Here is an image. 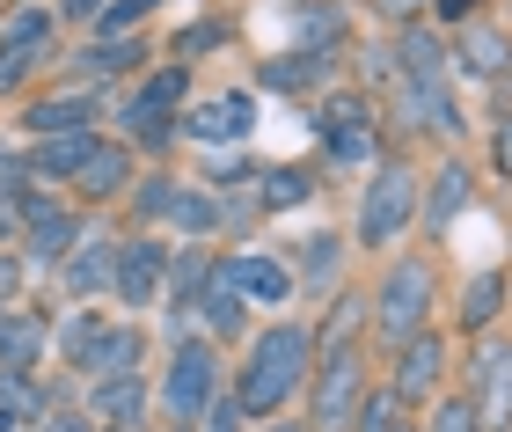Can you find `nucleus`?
Returning a JSON list of instances; mask_svg holds the SVG:
<instances>
[{
    "label": "nucleus",
    "instance_id": "37998d69",
    "mask_svg": "<svg viewBox=\"0 0 512 432\" xmlns=\"http://www.w3.org/2000/svg\"><path fill=\"white\" fill-rule=\"evenodd\" d=\"M330 162H337V169L381 162V125H374V132H337V140H330Z\"/></svg>",
    "mask_w": 512,
    "mask_h": 432
},
{
    "label": "nucleus",
    "instance_id": "c756f323",
    "mask_svg": "<svg viewBox=\"0 0 512 432\" xmlns=\"http://www.w3.org/2000/svg\"><path fill=\"white\" fill-rule=\"evenodd\" d=\"M322 191V176L308 162H271V169H256V206L264 213H293V206H308V198Z\"/></svg>",
    "mask_w": 512,
    "mask_h": 432
},
{
    "label": "nucleus",
    "instance_id": "cd10ccee",
    "mask_svg": "<svg viewBox=\"0 0 512 432\" xmlns=\"http://www.w3.org/2000/svg\"><path fill=\"white\" fill-rule=\"evenodd\" d=\"M505 301H512V279L491 264V271H476L469 286H461V308H454V323L469 330V337H491V323L505 315Z\"/></svg>",
    "mask_w": 512,
    "mask_h": 432
},
{
    "label": "nucleus",
    "instance_id": "aec40b11",
    "mask_svg": "<svg viewBox=\"0 0 512 432\" xmlns=\"http://www.w3.org/2000/svg\"><path fill=\"white\" fill-rule=\"evenodd\" d=\"M344 235H330V227H322V235H300L293 242V286L300 293H315V301H330V293L344 286Z\"/></svg>",
    "mask_w": 512,
    "mask_h": 432
},
{
    "label": "nucleus",
    "instance_id": "f257e3e1",
    "mask_svg": "<svg viewBox=\"0 0 512 432\" xmlns=\"http://www.w3.org/2000/svg\"><path fill=\"white\" fill-rule=\"evenodd\" d=\"M308 367H315V330L293 323V315H271L264 330L242 337V367H235V381H227V396L242 403L249 425H264V418H278L300 389H308Z\"/></svg>",
    "mask_w": 512,
    "mask_h": 432
},
{
    "label": "nucleus",
    "instance_id": "a878e982",
    "mask_svg": "<svg viewBox=\"0 0 512 432\" xmlns=\"http://www.w3.org/2000/svg\"><path fill=\"white\" fill-rule=\"evenodd\" d=\"M96 140H103V132H66V140H30V154H22V162H30V176H37V184H74V176H81V162L96 154Z\"/></svg>",
    "mask_w": 512,
    "mask_h": 432
},
{
    "label": "nucleus",
    "instance_id": "58836bf2",
    "mask_svg": "<svg viewBox=\"0 0 512 432\" xmlns=\"http://www.w3.org/2000/svg\"><path fill=\"white\" fill-rule=\"evenodd\" d=\"M417 432H483V418H476L469 396H447V389H439V396L425 403V425H417Z\"/></svg>",
    "mask_w": 512,
    "mask_h": 432
},
{
    "label": "nucleus",
    "instance_id": "c85d7f7f",
    "mask_svg": "<svg viewBox=\"0 0 512 432\" xmlns=\"http://www.w3.org/2000/svg\"><path fill=\"white\" fill-rule=\"evenodd\" d=\"M103 330H110V315H103V308H74V315H66V323L52 330V359H59L66 374H81V381H88V359H96Z\"/></svg>",
    "mask_w": 512,
    "mask_h": 432
},
{
    "label": "nucleus",
    "instance_id": "c03bdc74",
    "mask_svg": "<svg viewBox=\"0 0 512 432\" xmlns=\"http://www.w3.org/2000/svg\"><path fill=\"white\" fill-rule=\"evenodd\" d=\"M191 432H249V418H242V403H235V396L220 389L213 403H205V418H198Z\"/></svg>",
    "mask_w": 512,
    "mask_h": 432
},
{
    "label": "nucleus",
    "instance_id": "f03ea898",
    "mask_svg": "<svg viewBox=\"0 0 512 432\" xmlns=\"http://www.w3.org/2000/svg\"><path fill=\"white\" fill-rule=\"evenodd\" d=\"M366 308H374V330L381 345H410L417 330H432V308H439V264L425 257V249H395L388 271L374 279V293H366Z\"/></svg>",
    "mask_w": 512,
    "mask_h": 432
},
{
    "label": "nucleus",
    "instance_id": "13d9d810",
    "mask_svg": "<svg viewBox=\"0 0 512 432\" xmlns=\"http://www.w3.org/2000/svg\"><path fill=\"white\" fill-rule=\"evenodd\" d=\"M96 432H110V425H96Z\"/></svg>",
    "mask_w": 512,
    "mask_h": 432
},
{
    "label": "nucleus",
    "instance_id": "a19ab883",
    "mask_svg": "<svg viewBox=\"0 0 512 432\" xmlns=\"http://www.w3.org/2000/svg\"><path fill=\"white\" fill-rule=\"evenodd\" d=\"M220 44H227V22L205 15V22H191V30H183V37L169 44V59H176V66H191L198 52H220Z\"/></svg>",
    "mask_w": 512,
    "mask_h": 432
},
{
    "label": "nucleus",
    "instance_id": "f3484780",
    "mask_svg": "<svg viewBox=\"0 0 512 432\" xmlns=\"http://www.w3.org/2000/svg\"><path fill=\"white\" fill-rule=\"evenodd\" d=\"M447 59H454L469 81H505V74H512V30L476 15V22H461V30H454Z\"/></svg>",
    "mask_w": 512,
    "mask_h": 432
},
{
    "label": "nucleus",
    "instance_id": "2eb2a0df",
    "mask_svg": "<svg viewBox=\"0 0 512 432\" xmlns=\"http://www.w3.org/2000/svg\"><path fill=\"white\" fill-rule=\"evenodd\" d=\"M110 271H118V235L81 227V242L66 249V264H59V286L74 293V308H96V293H110Z\"/></svg>",
    "mask_w": 512,
    "mask_h": 432
},
{
    "label": "nucleus",
    "instance_id": "ea45409f",
    "mask_svg": "<svg viewBox=\"0 0 512 432\" xmlns=\"http://www.w3.org/2000/svg\"><path fill=\"white\" fill-rule=\"evenodd\" d=\"M352 432H410V411H403V403H395L388 389H366V403H359Z\"/></svg>",
    "mask_w": 512,
    "mask_h": 432
},
{
    "label": "nucleus",
    "instance_id": "7ed1b4c3",
    "mask_svg": "<svg viewBox=\"0 0 512 432\" xmlns=\"http://www.w3.org/2000/svg\"><path fill=\"white\" fill-rule=\"evenodd\" d=\"M417 176L403 154H381L374 176H366V191H359V220H352V249H388V242H403L410 227H417Z\"/></svg>",
    "mask_w": 512,
    "mask_h": 432
},
{
    "label": "nucleus",
    "instance_id": "e433bc0d",
    "mask_svg": "<svg viewBox=\"0 0 512 432\" xmlns=\"http://www.w3.org/2000/svg\"><path fill=\"white\" fill-rule=\"evenodd\" d=\"M315 118H322V140H337V132H374V88H330Z\"/></svg>",
    "mask_w": 512,
    "mask_h": 432
},
{
    "label": "nucleus",
    "instance_id": "72a5a7b5",
    "mask_svg": "<svg viewBox=\"0 0 512 432\" xmlns=\"http://www.w3.org/2000/svg\"><path fill=\"white\" fill-rule=\"evenodd\" d=\"M176 191H183V176H169V169L139 176V184L125 191V213H132V227H139V235H154V227H169V213H176Z\"/></svg>",
    "mask_w": 512,
    "mask_h": 432
},
{
    "label": "nucleus",
    "instance_id": "473e14b6",
    "mask_svg": "<svg viewBox=\"0 0 512 432\" xmlns=\"http://www.w3.org/2000/svg\"><path fill=\"white\" fill-rule=\"evenodd\" d=\"M52 411V389L37 374H0V432H30Z\"/></svg>",
    "mask_w": 512,
    "mask_h": 432
},
{
    "label": "nucleus",
    "instance_id": "9d476101",
    "mask_svg": "<svg viewBox=\"0 0 512 432\" xmlns=\"http://www.w3.org/2000/svg\"><path fill=\"white\" fill-rule=\"evenodd\" d=\"M249 125H256V96H249V88H227V96H205V103L176 110V140H191L205 154H213V147H242Z\"/></svg>",
    "mask_w": 512,
    "mask_h": 432
},
{
    "label": "nucleus",
    "instance_id": "412c9836",
    "mask_svg": "<svg viewBox=\"0 0 512 432\" xmlns=\"http://www.w3.org/2000/svg\"><path fill=\"white\" fill-rule=\"evenodd\" d=\"M395 118H403V132H425V140H461V103L447 96V81L395 88Z\"/></svg>",
    "mask_w": 512,
    "mask_h": 432
},
{
    "label": "nucleus",
    "instance_id": "603ef678",
    "mask_svg": "<svg viewBox=\"0 0 512 432\" xmlns=\"http://www.w3.org/2000/svg\"><path fill=\"white\" fill-rule=\"evenodd\" d=\"M103 8H110V0H59L52 15H59V22H96Z\"/></svg>",
    "mask_w": 512,
    "mask_h": 432
},
{
    "label": "nucleus",
    "instance_id": "5701e85b",
    "mask_svg": "<svg viewBox=\"0 0 512 432\" xmlns=\"http://www.w3.org/2000/svg\"><path fill=\"white\" fill-rule=\"evenodd\" d=\"M44 359H52V323L37 308H15L0 323V374H44Z\"/></svg>",
    "mask_w": 512,
    "mask_h": 432
},
{
    "label": "nucleus",
    "instance_id": "4be33fe9",
    "mask_svg": "<svg viewBox=\"0 0 512 432\" xmlns=\"http://www.w3.org/2000/svg\"><path fill=\"white\" fill-rule=\"evenodd\" d=\"M388 59H395V88H432V81H447V44H439V30H395V44H388Z\"/></svg>",
    "mask_w": 512,
    "mask_h": 432
},
{
    "label": "nucleus",
    "instance_id": "4468645a",
    "mask_svg": "<svg viewBox=\"0 0 512 432\" xmlns=\"http://www.w3.org/2000/svg\"><path fill=\"white\" fill-rule=\"evenodd\" d=\"M22 140H66V132H96L103 125V96L96 88H66V96H37L22 110Z\"/></svg>",
    "mask_w": 512,
    "mask_h": 432
},
{
    "label": "nucleus",
    "instance_id": "f8f14e48",
    "mask_svg": "<svg viewBox=\"0 0 512 432\" xmlns=\"http://www.w3.org/2000/svg\"><path fill=\"white\" fill-rule=\"evenodd\" d=\"M220 279L235 286L249 308H271V315L300 293V286H293V264H286V257H264V249H235V257H220Z\"/></svg>",
    "mask_w": 512,
    "mask_h": 432
},
{
    "label": "nucleus",
    "instance_id": "393cba45",
    "mask_svg": "<svg viewBox=\"0 0 512 432\" xmlns=\"http://www.w3.org/2000/svg\"><path fill=\"white\" fill-rule=\"evenodd\" d=\"M366 323H374L366 293H359V286H337V293H330V308H322V323H308V330H315V352H344V345H366Z\"/></svg>",
    "mask_w": 512,
    "mask_h": 432
},
{
    "label": "nucleus",
    "instance_id": "bb28decb",
    "mask_svg": "<svg viewBox=\"0 0 512 432\" xmlns=\"http://www.w3.org/2000/svg\"><path fill=\"white\" fill-rule=\"evenodd\" d=\"M205 279H213V242L169 249V286H161V308H169V315H191V301L205 293Z\"/></svg>",
    "mask_w": 512,
    "mask_h": 432
},
{
    "label": "nucleus",
    "instance_id": "b1692460",
    "mask_svg": "<svg viewBox=\"0 0 512 432\" xmlns=\"http://www.w3.org/2000/svg\"><path fill=\"white\" fill-rule=\"evenodd\" d=\"M118 140L132 154H169L176 147V110H161L154 96H139V88H132V96L118 103Z\"/></svg>",
    "mask_w": 512,
    "mask_h": 432
},
{
    "label": "nucleus",
    "instance_id": "423d86ee",
    "mask_svg": "<svg viewBox=\"0 0 512 432\" xmlns=\"http://www.w3.org/2000/svg\"><path fill=\"white\" fill-rule=\"evenodd\" d=\"M59 59V15L52 8H15L8 22H0V96H22L44 66Z\"/></svg>",
    "mask_w": 512,
    "mask_h": 432
},
{
    "label": "nucleus",
    "instance_id": "a18cd8bd",
    "mask_svg": "<svg viewBox=\"0 0 512 432\" xmlns=\"http://www.w3.org/2000/svg\"><path fill=\"white\" fill-rule=\"evenodd\" d=\"M483 154H491V169L512 184V110H498V118H491V147H483Z\"/></svg>",
    "mask_w": 512,
    "mask_h": 432
},
{
    "label": "nucleus",
    "instance_id": "4c0bfd02",
    "mask_svg": "<svg viewBox=\"0 0 512 432\" xmlns=\"http://www.w3.org/2000/svg\"><path fill=\"white\" fill-rule=\"evenodd\" d=\"M344 44V15H337V0H308V15H300V52H322L330 59Z\"/></svg>",
    "mask_w": 512,
    "mask_h": 432
},
{
    "label": "nucleus",
    "instance_id": "49530a36",
    "mask_svg": "<svg viewBox=\"0 0 512 432\" xmlns=\"http://www.w3.org/2000/svg\"><path fill=\"white\" fill-rule=\"evenodd\" d=\"M22 286H30V264H22L15 249H0V308H15Z\"/></svg>",
    "mask_w": 512,
    "mask_h": 432
},
{
    "label": "nucleus",
    "instance_id": "dca6fc26",
    "mask_svg": "<svg viewBox=\"0 0 512 432\" xmlns=\"http://www.w3.org/2000/svg\"><path fill=\"white\" fill-rule=\"evenodd\" d=\"M191 330L205 337V345H220V352L249 337V301H242V293L220 279V257H213V279H205V293L191 301Z\"/></svg>",
    "mask_w": 512,
    "mask_h": 432
},
{
    "label": "nucleus",
    "instance_id": "864d4df0",
    "mask_svg": "<svg viewBox=\"0 0 512 432\" xmlns=\"http://www.w3.org/2000/svg\"><path fill=\"white\" fill-rule=\"evenodd\" d=\"M249 432H308V425H293V418H264V425H249Z\"/></svg>",
    "mask_w": 512,
    "mask_h": 432
},
{
    "label": "nucleus",
    "instance_id": "6ab92c4d",
    "mask_svg": "<svg viewBox=\"0 0 512 432\" xmlns=\"http://www.w3.org/2000/svg\"><path fill=\"white\" fill-rule=\"evenodd\" d=\"M81 411L110 425V432H139L154 411V389H147V374H118V381H88V396H81Z\"/></svg>",
    "mask_w": 512,
    "mask_h": 432
},
{
    "label": "nucleus",
    "instance_id": "20e7f679",
    "mask_svg": "<svg viewBox=\"0 0 512 432\" xmlns=\"http://www.w3.org/2000/svg\"><path fill=\"white\" fill-rule=\"evenodd\" d=\"M366 389H374V359H366V345H344V352H315L308 367V432H352Z\"/></svg>",
    "mask_w": 512,
    "mask_h": 432
},
{
    "label": "nucleus",
    "instance_id": "ddd939ff",
    "mask_svg": "<svg viewBox=\"0 0 512 432\" xmlns=\"http://www.w3.org/2000/svg\"><path fill=\"white\" fill-rule=\"evenodd\" d=\"M469 198H476L469 162H439L425 184H417V227H425V242H447V227L469 213Z\"/></svg>",
    "mask_w": 512,
    "mask_h": 432
},
{
    "label": "nucleus",
    "instance_id": "c9c22d12",
    "mask_svg": "<svg viewBox=\"0 0 512 432\" xmlns=\"http://www.w3.org/2000/svg\"><path fill=\"white\" fill-rule=\"evenodd\" d=\"M220 220H227V191H205V184H183V191H176V213H169V227H176L183 242H205Z\"/></svg>",
    "mask_w": 512,
    "mask_h": 432
},
{
    "label": "nucleus",
    "instance_id": "79ce46f5",
    "mask_svg": "<svg viewBox=\"0 0 512 432\" xmlns=\"http://www.w3.org/2000/svg\"><path fill=\"white\" fill-rule=\"evenodd\" d=\"M154 8H161V0H110V8L96 15V37H132Z\"/></svg>",
    "mask_w": 512,
    "mask_h": 432
},
{
    "label": "nucleus",
    "instance_id": "6e6d98bb",
    "mask_svg": "<svg viewBox=\"0 0 512 432\" xmlns=\"http://www.w3.org/2000/svg\"><path fill=\"white\" fill-rule=\"evenodd\" d=\"M154 432H191V425H154Z\"/></svg>",
    "mask_w": 512,
    "mask_h": 432
},
{
    "label": "nucleus",
    "instance_id": "0eeeda50",
    "mask_svg": "<svg viewBox=\"0 0 512 432\" xmlns=\"http://www.w3.org/2000/svg\"><path fill=\"white\" fill-rule=\"evenodd\" d=\"M81 227H88V213L74 206V198L37 191V198H30V213H22V242H15V257H22V264H37V271H59V264H66V249L81 242Z\"/></svg>",
    "mask_w": 512,
    "mask_h": 432
},
{
    "label": "nucleus",
    "instance_id": "5fc2aeb1",
    "mask_svg": "<svg viewBox=\"0 0 512 432\" xmlns=\"http://www.w3.org/2000/svg\"><path fill=\"white\" fill-rule=\"evenodd\" d=\"M8 154H15V147H8V140H0V169H8Z\"/></svg>",
    "mask_w": 512,
    "mask_h": 432
},
{
    "label": "nucleus",
    "instance_id": "8fccbe9b",
    "mask_svg": "<svg viewBox=\"0 0 512 432\" xmlns=\"http://www.w3.org/2000/svg\"><path fill=\"white\" fill-rule=\"evenodd\" d=\"M30 198H37V191H30ZM30 198H8V191H0V249L22 242V213H30Z\"/></svg>",
    "mask_w": 512,
    "mask_h": 432
},
{
    "label": "nucleus",
    "instance_id": "de8ad7c7",
    "mask_svg": "<svg viewBox=\"0 0 512 432\" xmlns=\"http://www.w3.org/2000/svg\"><path fill=\"white\" fill-rule=\"evenodd\" d=\"M366 8H374L381 30H417V8H425V0H366Z\"/></svg>",
    "mask_w": 512,
    "mask_h": 432
},
{
    "label": "nucleus",
    "instance_id": "bf43d9fd",
    "mask_svg": "<svg viewBox=\"0 0 512 432\" xmlns=\"http://www.w3.org/2000/svg\"><path fill=\"white\" fill-rule=\"evenodd\" d=\"M410 432H417V425H410Z\"/></svg>",
    "mask_w": 512,
    "mask_h": 432
},
{
    "label": "nucleus",
    "instance_id": "9b49d317",
    "mask_svg": "<svg viewBox=\"0 0 512 432\" xmlns=\"http://www.w3.org/2000/svg\"><path fill=\"white\" fill-rule=\"evenodd\" d=\"M483 432H512V337H476L469 352V389Z\"/></svg>",
    "mask_w": 512,
    "mask_h": 432
},
{
    "label": "nucleus",
    "instance_id": "2f4dec72",
    "mask_svg": "<svg viewBox=\"0 0 512 432\" xmlns=\"http://www.w3.org/2000/svg\"><path fill=\"white\" fill-rule=\"evenodd\" d=\"M330 81V59L322 52H278L256 66V88H271V96H308V88Z\"/></svg>",
    "mask_w": 512,
    "mask_h": 432
},
{
    "label": "nucleus",
    "instance_id": "4d7b16f0",
    "mask_svg": "<svg viewBox=\"0 0 512 432\" xmlns=\"http://www.w3.org/2000/svg\"><path fill=\"white\" fill-rule=\"evenodd\" d=\"M8 315H15V308H0V323H8Z\"/></svg>",
    "mask_w": 512,
    "mask_h": 432
},
{
    "label": "nucleus",
    "instance_id": "a211bd4d",
    "mask_svg": "<svg viewBox=\"0 0 512 432\" xmlns=\"http://www.w3.org/2000/svg\"><path fill=\"white\" fill-rule=\"evenodd\" d=\"M139 184V154L125 140H96V154L81 162L74 176V206H110V198H125Z\"/></svg>",
    "mask_w": 512,
    "mask_h": 432
},
{
    "label": "nucleus",
    "instance_id": "3c124183",
    "mask_svg": "<svg viewBox=\"0 0 512 432\" xmlns=\"http://www.w3.org/2000/svg\"><path fill=\"white\" fill-rule=\"evenodd\" d=\"M425 8H432L439 22H447V30H461V22H476V8H483V0H425Z\"/></svg>",
    "mask_w": 512,
    "mask_h": 432
},
{
    "label": "nucleus",
    "instance_id": "39448f33",
    "mask_svg": "<svg viewBox=\"0 0 512 432\" xmlns=\"http://www.w3.org/2000/svg\"><path fill=\"white\" fill-rule=\"evenodd\" d=\"M220 389H227V381H220V345H205L198 330H191V337H176L169 367H161V389H154L161 418H169V425H198V418H205V403H213Z\"/></svg>",
    "mask_w": 512,
    "mask_h": 432
},
{
    "label": "nucleus",
    "instance_id": "f704fd0d",
    "mask_svg": "<svg viewBox=\"0 0 512 432\" xmlns=\"http://www.w3.org/2000/svg\"><path fill=\"white\" fill-rule=\"evenodd\" d=\"M139 359H147V330L139 323H110L96 359H88V381H118V374H139Z\"/></svg>",
    "mask_w": 512,
    "mask_h": 432
},
{
    "label": "nucleus",
    "instance_id": "7c9ffc66",
    "mask_svg": "<svg viewBox=\"0 0 512 432\" xmlns=\"http://www.w3.org/2000/svg\"><path fill=\"white\" fill-rule=\"evenodd\" d=\"M139 59H147V44H139V37H88V44H81V52L66 59V66L81 74V88H88V81L103 88V81H118L125 66H139Z\"/></svg>",
    "mask_w": 512,
    "mask_h": 432
},
{
    "label": "nucleus",
    "instance_id": "1a4fd4ad",
    "mask_svg": "<svg viewBox=\"0 0 512 432\" xmlns=\"http://www.w3.org/2000/svg\"><path fill=\"white\" fill-rule=\"evenodd\" d=\"M381 389L403 403V411H425V403L447 389V337H439V330H417L410 345H395Z\"/></svg>",
    "mask_w": 512,
    "mask_h": 432
},
{
    "label": "nucleus",
    "instance_id": "6e6552de",
    "mask_svg": "<svg viewBox=\"0 0 512 432\" xmlns=\"http://www.w3.org/2000/svg\"><path fill=\"white\" fill-rule=\"evenodd\" d=\"M169 249L176 242H161V235H118V271H110V301H125L132 315H147L161 308V286H169Z\"/></svg>",
    "mask_w": 512,
    "mask_h": 432
},
{
    "label": "nucleus",
    "instance_id": "09e8293b",
    "mask_svg": "<svg viewBox=\"0 0 512 432\" xmlns=\"http://www.w3.org/2000/svg\"><path fill=\"white\" fill-rule=\"evenodd\" d=\"M37 432H96V418L81 411V403H59V411H44V425Z\"/></svg>",
    "mask_w": 512,
    "mask_h": 432
}]
</instances>
